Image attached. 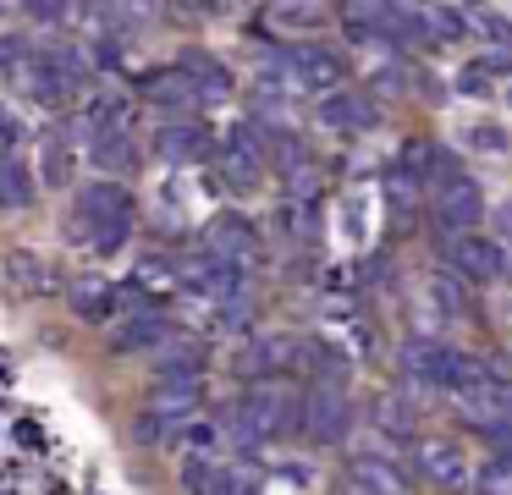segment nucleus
<instances>
[{
	"label": "nucleus",
	"mask_w": 512,
	"mask_h": 495,
	"mask_svg": "<svg viewBox=\"0 0 512 495\" xmlns=\"http://www.w3.org/2000/svg\"><path fill=\"white\" fill-rule=\"evenodd\" d=\"M72 231H78L94 253H122L127 237H133V193H127L122 182H89L78 193Z\"/></svg>",
	"instance_id": "nucleus-1"
},
{
	"label": "nucleus",
	"mask_w": 512,
	"mask_h": 495,
	"mask_svg": "<svg viewBox=\"0 0 512 495\" xmlns=\"http://www.w3.org/2000/svg\"><path fill=\"white\" fill-rule=\"evenodd\" d=\"M303 429H309L320 446H342L353 435V402L336 380H320L314 391H303Z\"/></svg>",
	"instance_id": "nucleus-2"
},
{
	"label": "nucleus",
	"mask_w": 512,
	"mask_h": 495,
	"mask_svg": "<svg viewBox=\"0 0 512 495\" xmlns=\"http://www.w3.org/2000/svg\"><path fill=\"white\" fill-rule=\"evenodd\" d=\"M446 264H452L463 281H490V275L507 270V248L479 231H463V237H446Z\"/></svg>",
	"instance_id": "nucleus-3"
},
{
	"label": "nucleus",
	"mask_w": 512,
	"mask_h": 495,
	"mask_svg": "<svg viewBox=\"0 0 512 495\" xmlns=\"http://www.w3.org/2000/svg\"><path fill=\"white\" fill-rule=\"evenodd\" d=\"M413 468H419L430 484H441V490H463V484H468V457L446 435L413 440Z\"/></svg>",
	"instance_id": "nucleus-4"
},
{
	"label": "nucleus",
	"mask_w": 512,
	"mask_h": 495,
	"mask_svg": "<svg viewBox=\"0 0 512 495\" xmlns=\"http://www.w3.org/2000/svg\"><path fill=\"white\" fill-rule=\"evenodd\" d=\"M177 275H182V286H188V292L226 297V303L243 292V270H237V264H226V259H215V253H204V248L188 253V259L177 264Z\"/></svg>",
	"instance_id": "nucleus-5"
},
{
	"label": "nucleus",
	"mask_w": 512,
	"mask_h": 495,
	"mask_svg": "<svg viewBox=\"0 0 512 495\" xmlns=\"http://www.w3.org/2000/svg\"><path fill=\"white\" fill-rule=\"evenodd\" d=\"M485 193H479V182H468V176H457V182L441 187V198H435V220L446 226V237H463V231H474L479 220H485Z\"/></svg>",
	"instance_id": "nucleus-6"
},
{
	"label": "nucleus",
	"mask_w": 512,
	"mask_h": 495,
	"mask_svg": "<svg viewBox=\"0 0 512 495\" xmlns=\"http://www.w3.org/2000/svg\"><path fill=\"white\" fill-rule=\"evenodd\" d=\"M446 374H452V347H441L435 336L402 341V380H413V385H446Z\"/></svg>",
	"instance_id": "nucleus-7"
},
{
	"label": "nucleus",
	"mask_w": 512,
	"mask_h": 495,
	"mask_svg": "<svg viewBox=\"0 0 512 495\" xmlns=\"http://www.w3.org/2000/svg\"><path fill=\"white\" fill-rule=\"evenodd\" d=\"M320 121L342 132H369L380 121V105L369 94H358V88H336V94L320 99Z\"/></svg>",
	"instance_id": "nucleus-8"
},
{
	"label": "nucleus",
	"mask_w": 512,
	"mask_h": 495,
	"mask_svg": "<svg viewBox=\"0 0 512 495\" xmlns=\"http://www.w3.org/2000/svg\"><path fill=\"white\" fill-rule=\"evenodd\" d=\"M149 358H155V374H160V380H199V369H204V341L171 330V336L160 341Z\"/></svg>",
	"instance_id": "nucleus-9"
},
{
	"label": "nucleus",
	"mask_w": 512,
	"mask_h": 495,
	"mask_svg": "<svg viewBox=\"0 0 512 495\" xmlns=\"http://www.w3.org/2000/svg\"><path fill=\"white\" fill-rule=\"evenodd\" d=\"M155 154L166 165H193L210 154V132H204V121H166L155 132Z\"/></svg>",
	"instance_id": "nucleus-10"
},
{
	"label": "nucleus",
	"mask_w": 512,
	"mask_h": 495,
	"mask_svg": "<svg viewBox=\"0 0 512 495\" xmlns=\"http://www.w3.org/2000/svg\"><path fill=\"white\" fill-rule=\"evenodd\" d=\"M254 248H259V237L243 215H215L210 226H204V253H215V259H226V264L248 259Z\"/></svg>",
	"instance_id": "nucleus-11"
},
{
	"label": "nucleus",
	"mask_w": 512,
	"mask_h": 495,
	"mask_svg": "<svg viewBox=\"0 0 512 495\" xmlns=\"http://www.w3.org/2000/svg\"><path fill=\"white\" fill-rule=\"evenodd\" d=\"M199 402H204V380H155L144 413L160 418V424H177V418H188Z\"/></svg>",
	"instance_id": "nucleus-12"
},
{
	"label": "nucleus",
	"mask_w": 512,
	"mask_h": 495,
	"mask_svg": "<svg viewBox=\"0 0 512 495\" xmlns=\"http://www.w3.org/2000/svg\"><path fill=\"white\" fill-rule=\"evenodd\" d=\"M0 270H6V281H12L17 292H28V297H50V292H56V270H50L34 248H12L6 259H0Z\"/></svg>",
	"instance_id": "nucleus-13"
},
{
	"label": "nucleus",
	"mask_w": 512,
	"mask_h": 495,
	"mask_svg": "<svg viewBox=\"0 0 512 495\" xmlns=\"http://www.w3.org/2000/svg\"><path fill=\"white\" fill-rule=\"evenodd\" d=\"M347 484H358L364 495H408V473H402L391 457H353Z\"/></svg>",
	"instance_id": "nucleus-14"
},
{
	"label": "nucleus",
	"mask_w": 512,
	"mask_h": 495,
	"mask_svg": "<svg viewBox=\"0 0 512 495\" xmlns=\"http://www.w3.org/2000/svg\"><path fill=\"white\" fill-rule=\"evenodd\" d=\"M182 77H188V88H193V99H199V105H210V99H226L232 94V72H226L221 61H210V55H182Z\"/></svg>",
	"instance_id": "nucleus-15"
},
{
	"label": "nucleus",
	"mask_w": 512,
	"mask_h": 495,
	"mask_svg": "<svg viewBox=\"0 0 512 495\" xmlns=\"http://www.w3.org/2000/svg\"><path fill=\"white\" fill-rule=\"evenodd\" d=\"M171 330H177V325H171L160 308H144V314H133L122 330H116V352H155Z\"/></svg>",
	"instance_id": "nucleus-16"
},
{
	"label": "nucleus",
	"mask_w": 512,
	"mask_h": 495,
	"mask_svg": "<svg viewBox=\"0 0 512 495\" xmlns=\"http://www.w3.org/2000/svg\"><path fill=\"white\" fill-rule=\"evenodd\" d=\"M67 308H72L78 319H94V325H100V319L116 308L111 281H94V275H78V281L67 286Z\"/></svg>",
	"instance_id": "nucleus-17"
},
{
	"label": "nucleus",
	"mask_w": 512,
	"mask_h": 495,
	"mask_svg": "<svg viewBox=\"0 0 512 495\" xmlns=\"http://www.w3.org/2000/svg\"><path fill=\"white\" fill-rule=\"evenodd\" d=\"M144 99H155V105H171V110H188L199 105L188 88V77H182V66H160V72L144 77Z\"/></svg>",
	"instance_id": "nucleus-18"
},
{
	"label": "nucleus",
	"mask_w": 512,
	"mask_h": 495,
	"mask_svg": "<svg viewBox=\"0 0 512 495\" xmlns=\"http://www.w3.org/2000/svg\"><path fill=\"white\" fill-rule=\"evenodd\" d=\"M369 418H375V429H380V435L408 440V429H413V402H408V391H386V396H375Z\"/></svg>",
	"instance_id": "nucleus-19"
},
{
	"label": "nucleus",
	"mask_w": 512,
	"mask_h": 495,
	"mask_svg": "<svg viewBox=\"0 0 512 495\" xmlns=\"http://www.w3.org/2000/svg\"><path fill=\"white\" fill-rule=\"evenodd\" d=\"M265 160H276L287 176L292 171H309V143H303L292 127H270L265 132Z\"/></svg>",
	"instance_id": "nucleus-20"
},
{
	"label": "nucleus",
	"mask_w": 512,
	"mask_h": 495,
	"mask_svg": "<svg viewBox=\"0 0 512 495\" xmlns=\"http://www.w3.org/2000/svg\"><path fill=\"white\" fill-rule=\"evenodd\" d=\"M28 204H34V176L17 154H6L0 160V209H28Z\"/></svg>",
	"instance_id": "nucleus-21"
},
{
	"label": "nucleus",
	"mask_w": 512,
	"mask_h": 495,
	"mask_svg": "<svg viewBox=\"0 0 512 495\" xmlns=\"http://www.w3.org/2000/svg\"><path fill=\"white\" fill-rule=\"evenodd\" d=\"M94 165H100L105 176H122L138 165V143L133 132H111V138H94Z\"/></svg>",
	"instance_id": "nucleus-22"
},
{
	"label": "nucleus",
	"mask_w": 512,
	"mask_h": 495,
	"mask_svg": "<svg viewBox=\"0 0 512 495\" xmlns=\"http://www.w3.org/2000/svg\"><path fill=\"white\" fill-rule=\"evenodd\" d=\"M424 297H430V308H441V314H468V292L457 275L446 270H430L424 275Z\"/></svg>",
	"instance_id": "nucleus-23"
},
{
	"label": "nucleus",
	"mask_w": 512,
	"mask_h": 495,
	"mask_svg": "<svg viewBox=\"0 0 512 495\" xmlns=\"http://www.w3.org/2000/svg\"><path fill=\"white\" fill-rule=\"evenodd\" d=\"M83 127L94 132V138H111V132H127V99L122 94H100L89 105V116H83Z\"/></svg>",
	"instance_id": "nucleus-24"
},
{
	"label": "nucleus",
	"mask_w": 512,
	"mask_h": 495,
	"mask_svg": "<svg viewBox=\"0 0 512 495\" xmlns=\"http://www.w3.org/2000/svg\"><path fill=\"white\" fill-rule=\"evenodd\" d=\"M408 154H413V171H424L430 176V182H457V165H452V154L441 149V143H408ZM408 154H402V160H408Z\"/></svg>",
	"instance_id": "nucleus-25"
},
{
	"label": "nucleus",
	"mask_w": 512,
	"mask_h": 495,
	"mask_svg": "<svg viewBox=\"0 0 512 495\" xmlns=\"http://www.w3.org/2000/svg\"><path fill=\"white\" fill-rule=\"evenodd\" d=\"M386 39H402V44H424V39H430L424 6H386Z\"/></svg>",
	"instance_id": "nucleus-26"
},
{
	"label": "nucleus",
	"mask_w": 512,
	"mask_h": 495,
	"mask_svg": "<svg viewBox=\"0 0 512 495\" xmlns=\"http://www.w3.org/2000/svg\"><path fill=\"white\" fill-rule=\"evenodd\" d=\"M342 22H347V39H386V6H358V0H347Z\"/></svg>",
	"instance_id": "nucleus-27"
},
{
	"label": "nucleus",
	"mask_w": 512,
	"mask_h": 495,
	"mask_svg": "<svg viewBox=\"0 0 512 495\" xmlns=\"http://www.w3.org/2000/svg\"><path fill=\"white\" fill-rule=\"evenodd\" d=\"M210 495H259V473L254 462H232V468H215V490Z\"/></svg>",
	"instance_id": "nucleus-28"
},
{
	"label": "nucleus",
	"mask_w": 512,
	"mask_h": 495,
	"mask_svg": "<svg viewBox=\"0 0 512 495\" xmlns=\"http://www.w3.org/2000/svg\"><path fill=\"white\" fill-rule=\"evenodd\" d=\"M226 149L243 154V160H259V165H265V127H259V121H232V132H226Z\"/></svg>",
	"instance_id": "nucleus-29"
},
{
	"label": "nucleus",
	"mask_w": 512,
	"mask_h": 495,
	"mask_svg": "<svg viewBox=\"0 0 512 495\" xmlns=\"http://www.w3.org/2000/svg\"><path fill=\"white\" fill-rule=\"evenodd\" d=\"M221 176L237 187V193H254V187H259V176H265V165H259V160H243V154H232V149H226V154H221Z\"/></svg>",
	"instance_id": "nucleus-30"
},
{
	"label": "nucleus",
	"mask_w": 512,
	"mask_h": 495,
	"mask_svg": "<svg viewBox=\"0 0 512 495\" xmlns=\"http://www.w3.org/2000/svg\"><path fill=\"white\" fill-rule=\"evenodd\" d=\"M177 479H182V490H188V495H210L215 490V462L204 457V451H193V457H182Z\"/></svg>",
	"instance_id": "nucleus-31"
},
{
	"label": "nucleus",
	"mask_w": 512,
	"mask_h": 495,
	"mask_svg": "<svg viewBox=\"0 0 512 495\" xmlns=\"http://www.w3.org/2000/svg\"><path fill=\"white\" fill-rule=\"evenodd\" d=\"M424 22H430V39H463L468 33V11L463 6H430Z\"/></svg>",
	"instance_id": "nucleus-32"
},
{
	"label": "nucleus",
	"mask_w": 512,
	"mask_h": 495,
	"mask_svg": "<svg viewBox=\"0 0 512 495\" xmlns=\"http://www.w3.org/2000/svg\"><path fill=\"white\" fill-rule=\"evenodd\" d=\"M479 495H512V457H496L479 468Z\"/></svg>",
	"instance_id": "nucleus-33"
},
{
	"label": "nucleus",
	"mask_w": 512,
	"mask_h": 495,
	"mask_svg": "<svg viewBox=\"0 0 512 495\" xmlns=\"http://www.w3.org/2000/svg\"><path fill=\"white\" fill-rule=\"evenodd\" d=\"M270 22H281V28H303V22H320V6H298V0H281V6L265 11Z\"/></svg>",
	"instance_id": "nucleus-34"
},
{
	"label": "nucleus",
	"mask_w": 512,
	"mask_h": 495,
	"mask_svg": "<svg viewBox=\"0 0 512 495\" xmlns=\"http://www.w3.org/2000/svg\"><path fill=\"white\" fill-rule=\"evenodd\" d=\"M386 182H391V204H397V209H408V215H413V204H419V182H413V176L402 171V165H391V176H386Z\"/></svg>",
	"instance_id": "nucleus-35"
},
{
	"label": "nucleus",
	"mask_w": 512,
	"mask_h": 495,
	"mask_svg": "<svg viewBox=\"0 0 512 495\" xmlns=\"http://www.w3.org/2000/svg\"><path fill=\"white\" fill-rule=\"evenodd\" d=\"M67 171H72L67 143H61V138H50V143H45V182H50V187H61V182H67Z\"/></svg>",
	"instance_id": "nucleus-36"
},
{
	"label": "nucleus",
	"mask_w": 512,
	"mask_h": 495,
	"mask_svg": "<svg viewBox=\"0 0 512 495\" xmlns=\"http://www.w3.org/2000/svg\"><path fill=\"white\" fill-rule=\"evenodd\" d=\"M474 72L485 77V83H490V77H507L512 72V55L507 50H490V55H479V61H474Z\"/></svg>",
	"instance_id": "nucleus-37"
},
{
	"label": "nucleus",
	"mask_w": 512,
	"mask_h": 495,
	"mask_svg": "<svg viewBox=\"0 0 512 495\" xmlns=\"http://www.w3.org/2000/svg\"><path fill=\"white\" fill-rule=\"evenodd\" d=\"M474 22H479V28H485V33H490V39H501V50H507V44H512V22H507V17H501V11H479V17H474Z\"/></svg>",
	"instance_id": "nucleus-38"
},
{
	"label": "nucleus",
	"mask_w": 512,
	"mask_h": 495,
	"mask_svg": "<svg viewBox=\"0 0 512 495\" xmlns=\"http://www.w3.org/2000/svg\"><path fill=\"white\" fill-rule=\"evenodd\" d=\"M133 440H138V446H155V440H166V424H160V418H149V413H138Z\"/></svg>",
	"instance_id": "nucleus-39"
},
{
	"label": "nucleus",
	"mask_w": 512,
	"mask_h": 495,
	"mask_svg": "<svg viewBox=\"0 0 512 495\" xmlns=\"http://www.w3.org/2000/svg\"><path fill=\"white\" fill-rule=\"evenodd\" d=\"M23 61H28V50L17 39H0V72L12 77V72H23Z\"/></svg>",
	"instance_id": "nucleus-40"
},
{
	"label": "nucleus",
	"mask_w": 512,
	"mask_h": 495,
	"mask_svg": "<svg viewBox=\"0 0 512 495\" xmlns=\"http://www.w3.org/2000/svg\"><path fill=\"white\" fill-rule=\"evenodd\" d=\"M28 17H34V22H67L72 6H61V0H34V6H28Z\"/></svg>",
	"instance_id": "nucleus-41"
},
{
	"label": "nucleus",
	"mask_w": 512,
	"mask_h": 495,
	"mask_svg": "<svg viewBox=\"0 0 512 495\" xmlns=\"http://www.w3.org/2000/svg\"><path fill=\"white\" fill-rule=\"evenodd\" d=\"M468 143H474V149H507V132H501V127H474V132H468Z\"/></svg>",
	"instance_id": "nucleus-42"
},
{
	"label": "nucleus",
	"mask_w": 512,
	"mask_h": 495,
	"mask_svg": "<svg viewBox=\"0 0 512 495\" xmlns=\"http://www.w3.org/2000/svg\"><path fill=\"white\" fill-rule=\"evenodd\" d=\"M375 88H386V94H402V88H408L402 66H380V72H375Z\"/></svg>",
	"instance_id": "nucleus-43"
},
{
	"label": "nucleus",
	"mask_w": 512,
	"mask_h": 495,
	"mask_svg": "<svg viewBox=\"0 0 512 495\" xmlns=\"http://www.w3.org/2000/svg\"><path fill=\"white\" fill-rule=\"evenodd\" d=\"M287 187H292V198H309V193H320V176H314V171H292Z\"/></svg>",
	"instance_id": "nucleus-44"
},
{
	"label": "nucleus",
	"mask_w": 512,
	"mask_h": 495,
	"mask_svg": "<svg viewBox=\"0 0 512 495\" xmlns=\"http://www.w3.org/2000/svg\"><path fill=\"white\" fill-rule=\"evenodd\" d=\"M12 143H17V121H12V110L0 105V160L12 154Z\"/></svg>",
	"instance_id": "nucleus-45"
},
{
	"label": "nucleus",
	"mask_w": 512,
	"mask_h": 495,
	"mask_svg": "<svg viewBox=\"0 0 512 495\" xmlns=\"http://www.w3.org/2000/svg\"><path fill=\"white\" fill-rule=\"evenodd\" d=\"M496 226L512 237V198H507V204H496Z\"/></svg>",
	"instance_id": "nucleus-46"
}]
</instances>
